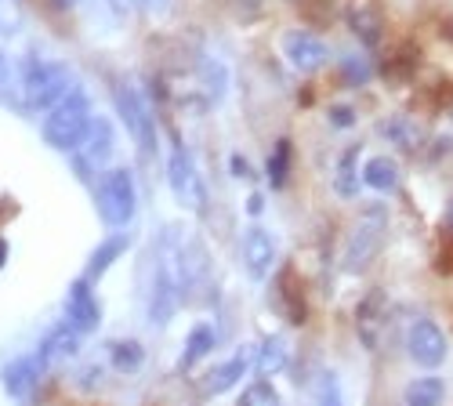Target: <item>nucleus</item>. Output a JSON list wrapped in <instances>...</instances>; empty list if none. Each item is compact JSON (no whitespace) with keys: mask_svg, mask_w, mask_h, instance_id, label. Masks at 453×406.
Masks as SVG:
<instances>
[{"mask_svg":"<svg viewBox=\"0 0 453 406\" xmlns=\"http://www.w3.org/2000/svg\"><path fill=\"white\" fill-rule=\"evenodd\" d=\"M109 363H112V371H120V374H134L138 366L145 363V352L138 341L124 338V341H109Z\"/></svg>","mask_w":453,"mask_h":406,"instance_id":"22","label":"nucleus"},{"mask_svg":"<svg viewBox=\"0 0 453 406\" xmlns=\"http://www.w3.org/2000/svg\"><path fill=\"white\" fill-rule=\"evenodd\" d=\"M131 4H138V8H145V11H160L167 0H131Z\"/></svg>","mask_w":453,"mask_h":406,"instance_id":"33","label":"nucleus"},{"mask_svg":"<svg viewBox=\"0 0 453 406\" xmlns=\"http://www.w3.org/2000/svg\"><path fill=\"white\" fill-rule=\"evenodd\" d=\"M4 265H8V240L0 236V269H4Z\"/></svg>","mask_w":453,"mask_h":406,"instance_id":"35","label":"nucleus"},{"mask_svg":"<svg viewBox=\"0 0 453 406\" xmlns=\"http://www.w3.org/2000/svg\"><path fill=\"white\" fill-rule=\"evenodd\" d=\"M112 102H117V117H120V124L127 127V134L134 138L138 153L157 157V120H153V109H149L145 91L134 88L131 80H120V84H117V95H112Z\"/></svg>","mask_w":453,"mask_h":406,"instance_id":"3","label":"nucleus"},{"mask_svg":"<svg viewBox=\"0 0 453 406\" xmlns=\"http://www.w3.org/2000/svg\"><path fill=\"white\" fill-rule=\"evenodd\" d=\"M41 378H44V363L36 359V356H15L8 366H4V374H0V381H4V392L19 402H26L36 388H41Z\"/></svg>","mask_w":453,"mask_h":406,"instance_id":"11","label":"nucleus"},{"mask_svg":"<svg viewBox=\"0 0 453 406\" xmlns=\"http://www.w3.org/2000/svg\"><path fill=\"white\" fill-rule=\"evenodd\" d=\"M385 290H373L363 298L359 312H356V330H359V341L373 352L377 345H381V326H385Z\"/></svg>","mask_w":453,"mask_h":406,"instance_id":"14","label":"nucleus"},{"mask_svg":"<svg viewBox=\"0 0 453 406\" xmlns=\"http://www.w3.org/2000/svg\"><path fill=\"white\" fill-rule=\"evenodd\" d=\"M69 88H77V84H73L69 65H62V62L33 55L19 69V102H22V109H29V113H48L55 102L65 98Z\"/></svg>","mask_w":453,"mask_h":406,"instance_id":"1","label":"nucleus"},{"mask_svg":"<svg viewBox=\"0 0 453 406\" xmlns=\"http://www.w3.org/2000/svg\"><path fill=\"white\" fill-rule=\"evenodd\" d=\"M112 149H117V134H112V124H109L105 117H95L91 127H88V134H84V142L77 145V167H81V178H84L88 171L102 167V164L112 157Z\"/></svg>","mask_w":453,"mask_h":406,"instance_id":"8","label":"nucleus"},{"mask_svg":"<svg viewBox=\"0 0 453 406\" xmlns=\"http://www.w3.org/2000/svg\"><path fill=\"white\" fill-rule=\"evenodd\" d=\"M363 186L373 193H395L399 189V164L392 157H370L363 164Z\"/></svg>","mask_w":453,"mask_h":406,"instance_id":"18","label":"nucleus"},{"mask_svg":"<svg viewBox=\"0 0 453 406\" xmlns=\"http://www.w3.org/2000/svg\"><path fill=\"white\" fill-rule=\"evenodd\" d=\"M356 160H359V145H352L349 153H342V160H337V167H334V193L337 196H356L359 193V186H363V171L356 167Z\"/></svg>","mask_w":453,"mask_h":406,"instance_id":"19","label":"nucleus"},{"mask_svg":"<svg viewBox=\"0 0 453 406\" xmlns=\"http://www.w3.org/2000/svg\"><path fill=\"white\" fill-rule=\"evenodd\" d=\"M330 124L334 127H352L356 124V109L352 105H334L330 109Z\"/></svg>","mask_w":453,"mask_h":406,"instance_id":"31","label":"nucleus"},{"mask_svg":"<svg viewBox=\"0 0 453 406\" xmlns=\"http://www.w3.org/2000/svg\"><path fill=\"white\" fill-rule=\"evenodd\" d=\"M442 395H446V385L439 378H418L403 392L406 406H442Z\"/></svg>","mask_w":453,"mask_h":406,"instance_id":"21","label":"nucleus"},{"mask_svg":"<svg viewBox=\"0 0 453 406\" xmlns=\"http://www.w3.org/2000/svg\"><path fill=\"white\" fill-rule=\"evenodd\" d=\"M8 80H12V62H8V55L0 51V91L8 88Z\"/></svg>","mask_w":453,"mask_h":406,"instance_id":"32","label":"nucleus"},{"mask_svg":"<svg viewBox=\"0 0 453 406\" xmlns=\"http://www.w3.org/2000/svg\"><path fill=\"white\" fill-rule=\"evenodd\" d=\"M283 51H287L290 65L301 69V73H316V69H323L326 58H330V48L319 41L316 33H305V29L287 33V36H283Z\"/></svg>","mask_w":453,"mask_h":406,"instance_id":"10","label":"nucleus"},{"mask_svg":"<svg viewBox=\"0 0 453 406\" xmlns=\"http://www.w3.org/2000/svg\"><path fill=\"white\" fill-rule=\"evenodd\" d=\"M265 171H269V181H273L276 189H283V186H287V174H290V142H287V138H280V142H276V149H273V157H269Z\"/></svg>","mask_w":453,"mask_h":406,"instance_id":"23","label":"nucleus"},{"mask_svg":"<svg viewBox=\"0 0 453 406\" xmlns=\"http://www.w3.org/2000/svg\"><path fill=\"white\" fill-rule=\"evenodd\" d=\"M19 22H22V15H19V4L15 0H0V33H15L19 29Z\"/></svg>","mask_w":453,"mask_h":406,"instance_id":"30","label":"nucleus"},{"mask_svg":"<svg viewBox=\"0 0 453 406\" xmlns=\"http://www.w3.org/2000/svg\"><path fill=\"white\" fill-rule=\"evenodd\" d=\"M81 345H84V334L73 323H65V319H58L48 334L41 338V352H36V359H41L44 366H51V363H62V359H73L81 352Z\"/></svg>","mask_w":453,"mask_h":406,"instance_id":"13","label":"nucleus"},{"mask_svg":"<svg viewBox=\"0 0 453 406\" xmlns=\"http://www.w3.org/2000/svg\"><path fill=\"white\" fill-rule=\"evenodd\" d=\"M316 406H345V395H342V381H337V374H334V371L319 374Z\"/></svg>","mask_w":453,"mask_h":406,"instance_id":"25","label":"nucleus"},{"mask_svg":"<svg viewBox=\"0 0 453 406\" xmlns=\"http://www.w3.org/2000/svg\"><path fill=\"white\" fill-rule=\"evenodd\" d=\"M342 73H345V80H349V84H356V88H359V84H366V80H370V62H366V58H359V55H349V58L342 62Z\"/></svg>","mask_w":453,"mask_h":406,"instance_id":"28","label":"nucleus"},{"mask_svg":"<svg viewBox=\"0 0 453 406\" xmlns=\"http://www.w3.org/2000/svg\"><path fill=\"white\" fill-rule=\"evenodd\" d=\"M131 247V236L127 233H112V236H105L95 250H91V257H88V265H84V276L81 280H88V283H95L109 265H117L120 262V254Z\"/></svg>","mask_w":453,"mask_h":406,"instance_id":"16","label":"nucleus"},{"mask_svg":"<svg viewBox=\"0 0 453 406\" xmlns=\"http://www.w3.org/2000/svg\"><path fill=\"white\" fill-rule=\"evenodd\" d=\"M276 265V240L269 236V229H247L243 233V269L250 280H265Z\"/></svg>","mask_w":453,"mask_h":406,"instance_id":"12","label":"nucleus"},{"mask_svg":"<svg viewBox=\"0 0 453 406\" xmlns=\"http://www.w3.org/2000/svg\"><path fill=\"white\" fill-rule=\"evenodd\" d=\"M240 406H283V402H280L276 388L269 385V378H257V381L247 388V395H243Z\"/></svg>","mask_w":453,"mask_h":406,"instance_id":"26","label":"nucleus"},{"mask_svg":"<svg viewBox=\"0 0 453 406\" xmlns=\"http://www.w3.org/2000/svg\"><path fill=\"white\" fill-rule=\"evenodd\" d=\"M62 319L77 326L84 338L95 334V330L102 326V309H98V302H95L88 280H77V283L69 287V294H65V316H62Z\"/></svg>","mask_w":453,"mask_h":406,"instance_id":"9","label":"nucleus"},{"mask_svg":"<svg viewBox=\"0 0 453 406\" xmlns=\"http://www.w3.org/2000/svg\"><path fill=\"white\" fill-rule=\"evenodd\" d=\"M446 226L453 229V203H449V211H446Z\"/></svg>","mask_w":453,"mask_h":406,"instance_id":"37","label":"nucleus"},{"mask_svg":"<svg viewBox=\"0 0 453 406\" xmlns=\"http://www.w3.org/2000/svg\"><path fill=\"white\" fill-rule=\"evenodd\" d=\"M98 214L109 229H124L138 211V189H134V174L127 167L105 171L102 186H98Z\"/></svg>","mask_w":453,"mask_h":406,"instance_id":"4","label":"nucleus"},{"mask_svg":"<svg viewBox=\"0 0 453 406\" xmlns=\"http://www.w3.org/2000/svg\"><path fill=\"white\" fill-rule=\"evenodd\" d=\"M406 352H410V359L418 366H428V371H432V366H439L446 359L449 345H446V334L439 330V323L418 319L410 326V334H406Z\"/></svg>","mask_w":453,"mask_h":406,"instance_id":"7","label":"nucleus"},{"mask_svg":"<svg viewBox=\"0 0 453 406\" xmlns=\"http://www.w3.org/2000/svg\"><path fill=\"white\" fill-rule=\"evenodd\" d=\"M214 349V326L211 323H196L193 330H188L185 338V352H181V371H193V366Z\"/></svg>","mask_w":453,"mask_h":406,"instance_id":"20","label":"nucleus"},{"mask_svg":"<svg viewBox=\"0 0 453 406\" xmlns=\"http://www.w3.org/2000/svg\"><path fill=\"white\" fill-rule=\"evenodd\" d=\"M287 366V341L280 334H269L265 341L254 345V356H250V371L254 378H273Z\"/></svg>","mask_w":453,"mask_h":406,"instance_id":"17","label":"nucleus"},{"mask_svg":"<svg viewBox=\"0 0 453 406\" xmlns=\"http://www.w3.org/2000/svg\"><path fill=\"white\" fill-rule=\"evenodd\" d=\"M240 8H243V11H257L261 0H240Z\"/></svg>","mask_w":453,"mask_h":406,"instance_id":"36","label":"nucleus"},{"mask_svg":"<svg viewBox=\"0 0 453 406\" xmlns=\"http://www.w3.org/2000/svg\"><path fill=\"white\" fill-rule=\"evenodd\" d=\"M352 29H356V36L363 44H377L381 41V22H377L370 11H356L352 15Z\"/></svg>","mask_w":453,"mask_h":406,"instance_id":"27","label":"nucleus"},{"mask_svg":"<svg viewBox=\"0 0 453 406\" xmlns=\"http://www.w3.org/2000/svg\"><path fill=\"white\" fill-rule=\"evenodd\" d=\"M385 229H388V211L381 203H373V207H366L359 214L356 229H352V236L345 243V272H363L373 262V254L381 250Z\"/></svg>","mask_w":453,"mask_h":406,"instance_id":"5","label":"nucleus"},{"mask_svg":"<svg viewBox=\"0 0 453 406\" xmlns=\"http://www.w3.org/2000/svg\"><path fill=\"white\" fill-rule=\"evenodd\" d=\"M95 113H91V98L84 88H69L62 102H55L44 117V142L58 153H77V145L84 142L88 127H91Z\"/></svg>","mask_w":453,"mask_h":406,"instance_id":"2","label":"nucleus"},{"mask_svg":"<svg viewBox=\"0 0 453 406\" xmlns=\"http://www.w3.org/2000/svg\"><path fill=\"white\" fill-rule=\"evenodd\" d=\"M250 356H254V345H240L221 366H214V371L207 374V395H221V392H229L233 385H240V378L247 374V366H250Z\"/></svg>","mask_w":453,"mask_h":406,"instance_id":"15","label":"nucleus"},{"mask_svg":"<svg viewBox=\"0 0 453 406\" xmlns=\"http://www.w3.org/2000/svg\"><path fill=\"white\" fill-rule=\"evenodd\" d=\"M385 131H388V138L403 142V145H406V149H413V142H418V127H413V124H406L403 117H399V120H392V124H388Z\"/></svg>","mask_w":453,"mask_h":406,"instance_id":"29","label":"nucleus"},{"mask_svg":"<svg viewBox=\"0 0 453 406\" xmlns=\"http://www.w3.org/2000/svg\"><path fill=\"white\" fill-rule=\"evenodd\" d=\"M200 91H207V102L214 105L218 98H221V91H225V69L218 65V62H203L200 65Z\"/></svg>","mask_w":453,"mask_h":406,"instance_id":"24","label":"nucleus"},{"mask_svg":"<svg viewBox=\"0 0 453 406\" xmlns=\"http://www.w3.org/2000/svg\"><path fill=\"white\" fill-rule=\"evenodd\" d=\"M261 207H265V196H257V193H254V196L247 200V211H250V214H261Z\"/></svg>","mask_w":453,"mask_h":406,"instance_id":"34","label":"nucleus"},{"mask_svg":"<svg viewBox=\"0 0 453 406\" xmlns=\"http://www.w3.org/2000/svg\"><path fill=\"white\" fill-rule=\"evenodd\" d=\"M167 186H171V193L178 196V203L188 207V211H200L203 200H207V193H203V178H200L193 157H188L181 145H174L171 157H167Z\"/></svg>","mask_w":453,"mask_h":406,"instance_id":"6","label":"nucleus"}]
</instances>
